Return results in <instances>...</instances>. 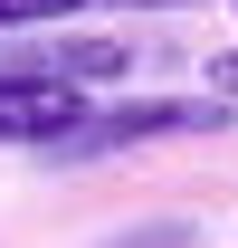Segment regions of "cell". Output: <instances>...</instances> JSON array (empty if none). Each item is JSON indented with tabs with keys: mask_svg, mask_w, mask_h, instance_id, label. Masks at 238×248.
I'll return each mask as SVG.
<instances>
[{
	"mask_svg": "<svg viewBox=\"0 0 238 248\" xmlns=\"http://www.w3.org/2000/svg\"><path fill=\"white\" fill-rule=\"evenodd\" d=\"M29 67H38V77H58V86H105V77L134 67V48H124V38H48Z\"/></svg>",
	"mask_w": 238,
	"mask_h": 248,
	"instance_id": "7a4b0ae2",
	"label": "cell"
},
{
	"mask_svg": "<svg viewBox=\"0 0 238 248\" xmlns=\"http://www.w3.org/2000/svg\"><path fill=\"white\" fill-rule=\"evenodd\" d=\"M95 10H172V0H95Z\"/></svg>",
	"mask_w": 238,
	"mask_h": 248,
	"instance_id": "5b68a950",
	"label": "cell"
},
{
	"mask_svg": "<svg viewBox=\"0 0 238 248\" xmlns=\"http://www.w3.org/2000/svg\"><path fill=\"white\" fill-rule=\"evenodd\" d=\"M76 10H95V0H0V29H58Z\"/></svg>",
	"mask_w": 238,
	"mask_h": 248,
	"instance_id": "3957f363",
	"label": "cell"
},
{
	"mask_svg": "<svg viewBox=\"0 0 238 248\" xmlns=\"http://www.w3.org/2000/svg\"><path fill=\"white\" fill-rule=\"evenodd\" d=\"M209 86H219V95H238V48H229V58H209Z\"/></svg>",
	"mask_w": 238,
	"mask_h": 248,
	"instance_id": "277c9868",
	"label": "cell"
},
{
	"mask_svg": "<svg viewBox=\"0 0 238 248\" xmlns=\"http://www.w3.org/2000/svg\"><path fill=\"white\" fill-rule=\"evenodd\" d=\"M86 124H95V95L86 86H58V77H38V67H10V77H0V143L67 153Z\"/></svg>",
	"mask_w": 238,
	"mask_h": 248,
	"instance_id": "6da1fadb",
	"label": "cell"
}]
</instances>
